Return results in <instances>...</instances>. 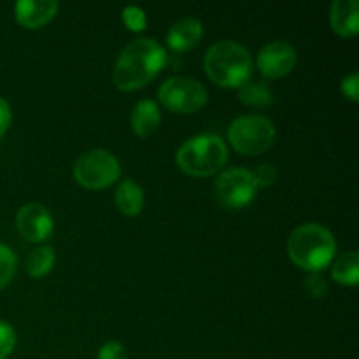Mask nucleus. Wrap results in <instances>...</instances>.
<instances>
[{
    "instance_id": "nucleus-1",
    "label": "nucleus",
    "mask_w": 359,
    "mask_h": 359,
    "mask_svg": "<svg viewBox=\"0 0 359 359\" xmlns=\"http://www.w3.org/2000/svg\"><path fill=\"white\" fill-rule=\"evenodd\" d=\"M167 62V53L156 39L140 37L128 42L114 65V84L132 91L153 81Z\"/></svg>"
},
{
    "instance_id": "nucleus-2",
    "label": "nucleus",
    "mask_w": 359,
    "mask_h": 359,
    "mask_svg": "<svg viewBox=\"0 0 359 359\" xmlns=\"http://www.w3.org/2000/svg\"><path fill=\"white\" fill-rule=\"evenodd\" d=\"M335 251V237L319 223L300 224L287 238V255L291 262L309 272L321 273L332 263Z\"/></svg>"
},
{
    "instance_id": "nucleus-3",
    "label": "nucleus",
    "mask_w": 359,
    "mask_h": 359,
    "mask_svg": "<svg viewBox=\"0 0 359 359\" xmlns=\"http://www.w3.org/2000/svg\"><path fill=\"white\" fill-rule=\"evenodd\" d=\"M203 69L219 86L241 88L251 77V53L235 41L214 42L205 53Z\"/></svg>"
},
{
    "instance_id": "nucleus-4",
    "label": "nucleus",
    "mask_w": 359,
    "mask_h": 359,
    "mask_svg": "<svg viewBox=\"0 0 359 359\" xmlns=\"http://www.w3.org/2000/svg\"><path fill=\"white\" fill-rule=\"evenodd\" d=\"M228 160L224 140L216 133H200L179 147L175 154L179 168L195 177H205L219 172Z\"/></svg>"
},
{
    "instance_id": "nucleus-5",
    "label": "nucleus",
    "mask_w": 359,
    "mask_h": 359,
    "mask_svg": "<svg viewBox=\"0 0 359 359\" xmlns=\"http://www.w3.org/2000/svg\"><path fill=\"white\" fill-rule=\"evenodd\" d=\"M228 140L238 153L256 156L272 146L276 140V128L265 116L245 114L233 119L228 128Z\"/></svg>"
},
{
    "instance_id": "nucleus-6",
    "label": "nucleus",
    "mask_w": 359,
    "mask_h": 359,
    "mask_svg": "<svg viewBox=\"0 0 359 359\" xmlns=\"http://www.w3.org/2000/svg\"><path fill=\"white\" fill-rule=\"evenodd\" d=\"M121 174L119 161L111 151L90 149L81 154L74 163V177L81 186L102 189L118 181Z\"/></svg>"
},
{
    "instance_id": "nucleus-7",
    "label": "nucleus",
    "mask_w": 359,
    "mask_h": 359,
    "mask_svg": "<svg viewBox=\"0 0 359 359\" xmlns=\"http://www.w3.org/2000/svg\"><path fill=\"white\" fill-rule=\"evenodd\" d=\"M158 98L175 112H196L207 104V90L200 81L186 76H174L158 88Z\"/></svg>"
},
{
    "instance_id": "nucleus-8",
    "label": "nucleus",
    "mask_w": 359,
    "mask_h": 359,
    "mask_svg": "<svg viewBox=\"0 0 359 359\" xmlns=\"http://www.w3.org/2000/svg\"><path fill=\"white\" fill-rule=\"evenodd\" d=\"M255 175L248 168H230L217 175L214 182V195L228 209H242L249 205L256 196Z\"/></svg>"
},
{
    "instance_id": "nucleus-9",
    "label": "nucleus",
    "mask_w": 359,
    "mask_h": 359,
    "mask_svg": "<svg viewBox=\"0 0 359 359\" xmlns=\"http://www.w3.org/2000/svg\"><path fill=\"white\" fill-rule=\"evenodd\" d=\"M297 65V49L284 41H272L263 46L258 53V69L259 72L270 79H277Z\"/></svg>"
},
{
    "instance_id": "nucleus-10",
    "label": "nucleus",
    "mask_w": 359,
    "mask_h": 359,
    "mask_svg": "<svg viewBox=\"0 0 359 359\" xmlns=\"http://www.w3.org/2000/svg\"><path fill=\"white\" fill-rule=\"evenodd\" d=\"M16 228L30 242H44L53 233V216L41 203H25L16 214Z\"/></svg>"
},
{
    "instance_id": "nucleus-11",
    "label": "nucleus",
    "mask_w": 359,
    "mask_h": 359,
    "mask_svg": "<svg viewBox=\"0 0 359 359\" xmlns=\"http://www.w3.org/2000/svg\"><path fill=\"white\" fill-rule=\"evenodd\" d=\"M58 11L56 0H18L14 6L18 23L25 28H39L49 23Z\"/></svg>"
},
{
    "instance_id": "nucleus-12",
    "label": "nucleus",
    "mask_w": 359,
    "mask_h": 359,
    "mask_svg": "<svg viewBox=\"0 0 359 359\" xmlns=\"http://www.w3.org/2000/svg\"><path fill=\"white\" fill-rule=\"evenodd\" d=\"M330 23L342 37H354L359 32L358 0H335L330 7Z\"/></svg>"
},
{
    "instance_id": "nucleus-13",
    "label": "nucleus",
    "mask_w": 359,
    "mask_h": 359,
    "mask_svg": "<svg viewBox=\"0 0 359 359\" xmlns=\"http://www.w3.org/2000/svg\"><path fill=\"white\" fill-rule=\"evenodd\" d=\"M202 32L203 27L198 18H182L168 28L167 42L174 51H186L198 44L202 39Z\"/></svg>"
},
{
    "instance_id": "nucleus-14",
    "label": "nucleus",
    "mask_w": 359,
    "mask_h": 359,
    "mask_svg": "<svg viewBox=\"0 0 359 359\" xmlns=\"http://www.w3.org/2000/svg\"><path fill=\"white\" fill-rule=\"evenodd\" d=\"M161 121V114H160V107L154 100H140L137 102V105L133 107L132 111V130L137 133L139 137H149L153 135L154 132L158 130Z\"/></svg>"
},
{
    "instance_id": "nucleus-15",
    "label": "nucleus",
    "mask_w": 359,
    "mask_h": 359,
    "mask_svg": "<svg viewBox=\"0 0 359 359\" xmlns=\"http://www.w3.org/2000/svg\"><path fill=\"white\" fill-rule=\"evenodd\" d=\"M116 205L126 216H137L144 207V193L132 179H125L116 188Z\"/></svg>"
},
{
    "instance_id": "nucleus-16",
    "label": "nucleus",
    "mask_w": 359,
    "mask_h": 359,
    "mask_svg": "<svg viewBox=\"0 0 359 359\" xmlns=\"http://www.w3.org/2000/svg\"><path fill=\"white\" fill-rule=\"evenodd\" d=\"M332 277L344 286H356L359 280V255L356 251H347L333 263Z\"/></svg>"
},
{
    "instance_id": "nucleus-17",
    "label": "nucleus",
    "mask_w": 359,
    "mask_h": 359,
    "mask_svg": "<svg viewBox=\"0 0 359 359\" xmlns=\"http://www.w3.org/2000/svg\"><path fill=\"white\" fill-rule=\"evenodd\" d=\"M55 265V248L53 245H41L30 251L25 262V269L30 277H42L51 272Z\"/></svg>"
},
{
    "instance_id": "nucleus-18",
    "label": "nucleus",
    "mask_w": 359,
    "mask_h": 359,
    "mask_svg": "<svg viewBox=\"0 0 359 359\" xmlns=\"http://www.w3.org/2000/svg\"><path fill=\"white\" fill-rule=\"evenodd\" d=\"M238 98L244 104L252 105V107H265L272 102V91H270L269 84L259 83V81H252V83H244L238 88Z\"/></svg>"
},
{
    "instance_id": "nucleus-19",
    "label": "nucleus",
    "mask_w": 359,
    "mask_h": 359,
    "mask_svg": "<svg viewBox=\"0 0 359 359\" xmlns=\"http://www.w3.org/2000/svg\"><path fill=\"white\" fill-rule=\"evenodd\" d=\"M18 259L13 249L7 248L6 244H0V290L13 280L16 273Z\"/></svg>"
},
{
    "instance_id": "nucleus-20",
    "label": "nucleus",
    "mask_w": 359,
    "mask_h": 359,
    "mask_svg": "<svg viewBox=\"0 0 359 359\" xmlns=\"http://www.w3.org/2000/svg\"><path fill=\"white\" fill-rule=\"evenodd\" d=\"M123 21H125L126 27L133 32L144 30L147 25L146 13H144L139 6H126L125 9H123Z\"/></svg>"
},
{
    "instance_id": "nucleus-21",
    "label": "nucleus",
    "mask_w": 359,
    "mask_h": 359,
    "mask_svg": "<svg viewBox=\"0 0 359 359\" xmlns=\"http://www.w3.org/2000/svg\"><path fill=\"white\" fill-rule=\"evenodd\" d=\"M16 346V332L6 321H0V359L11 356Z\"/></svg>"
},
{
    "instance_id": "nucleus-22",
    "label": "nucleus",
    "mask_w": 359,
    "mask_h": 359,
    "mask_svg": "<svg viewBox=\"0 0 359 359\" xmlns=\"http://www.w3.org/2000/svg\"><path fill=\"white\" fill-rule=\"evenodd\" d=\"M305 290L309 291L311 297L323 298L326 290H328V283H326V279L319 272H311L307 279H305Z\"/></svg>"
},
{
    "instance_id": "nucleus-23",
    "label": "nucleus",
    "mask_w": 359,
    "mask_h": 359,
    "mask_svg": "<svg viewBox=\"0 0 359 359\" xmlns=\"http://www.w3.org/2000/svg\"><path fill=\"white\" fill-rule=\"evenodd\" d=\"M255 181L258 188H266V186H272L277 179V168L270 163H262L255 172Z\"/></svg>"
},
{
    "instance_id": "nucleus-24",
    "label": "nucleus",
    "mask_w": 359,
    "mask_h": 359,
    "mask_svg": "<svg viewBox=\"0 0 359 359\" xmlns=\"http://www.w3.org/2000/svg\"><path fill=\"white\" fill-rule=\"evenodd\" d=\"M97 359H126V349L121 342H107L98 349Z\"/></svg>"
},
{
    "instance_id": "nucleus-25",
    "label": "nucleus",
    "mask_w": 359,
    "mask_h": 359,
    "mask_svg": "<svg viewBox=\"0 0 359 359\" xmlns=\"http://www.w3.org/2000/svg\"><path fill=\"white\" fill-rule=\"evenodd\" d=\"M340 90H342V93L346 95L349 100L358 102L359 100V76H358V72H353V74H349V76L344 77L342 83H340Z\"/></svg>"
},
{
    "instance_id": "nucleus-26",
    "label": "nucleus",
    "mask_w": 359,
    "mask_h": 359,
    "mask_svg": "<svg viewBox=\"0 0 359 359\" xmlns=\"http://www.w3.org/2000/svg\"><path fill=\"white\" fill-rule=\"evenodd\" d=\"M11 121H13V112H11V105L7 104L6 98L0 97V137L9 130Z\"/></svg>"
}]
</instances>
